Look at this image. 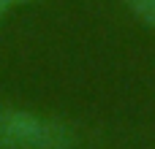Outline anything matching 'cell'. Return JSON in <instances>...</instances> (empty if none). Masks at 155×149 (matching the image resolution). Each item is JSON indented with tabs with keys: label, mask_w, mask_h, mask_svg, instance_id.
Masks as SVG:
<instances>
[{
	"label": "cell",
	"mask_w": 155,
	"mask_h": 149,
	"mask_svg": "<svg viewBox=\"0 0 155 149\" xmlns=\"http://www.w3.org/2000/svg\"><path fill=\"white\" fill-rule=\"evenodd\" d=\"M74 133L54 117H44L30 109H0V149H68Z\"/></svg>",
	"instance_id": "cell-1"
},
{
	"label": "cell",
	"mask_w": 155,
	"mask_h": 149,
	"mask_svg": "<svg viewBox=\"0 0 155 149\" xmlns=\"http://www.w3.org/2000/svg\"><path fill=\"white\" fill-rule=\"evenodd\" d=\"M123 3L128 5V11H131L144 27L155 30V0H123Z\"/></svg>",
	"instance_id": "cell-2"
},
{
	"label": "cell",
	"mask_w": 155,
	"mask_h": 149,
	"mask_svg": "<svg viewBox=\"0 0 155 149\" xmlns=\"http://www.w3.org/2000/svg\"><path fill=\"white\" fill-rule=\"evenodd\" d=\"M14 5H16V0H0V22L5 19V14H8Z\"/></svg>",
	"instance_id": "cell-3"
},
{
	"label": "cell",
	"mask_w": 155,
	"mask_h": 149,
	"mask_svg": "<svg viewBox=\"0 0 155 149\" xmlns=\"http://www.w3.org/2000/svg\"><path fill=\"white\" fill-rule=\"evenodd\" d=\"M19 3H35V0H16V5H19Z\"/></svg>",
	"instance_id": "cell-4"
}]
</instances>
